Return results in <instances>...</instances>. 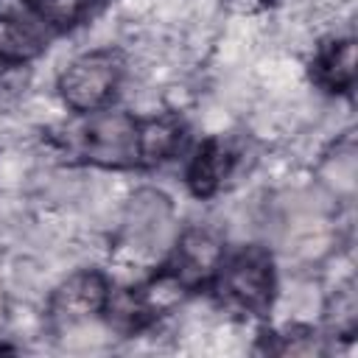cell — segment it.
Wrapping results in <instances>:
<instances>
[{
    "label": "cell",
    "mask_w": 358,
    "mask_h": 358,
    "mask_svg": "<svg viewBox=\"0 0 358 358\" xmlns=\"http://www.w3.org/2000/svg\"><path fill=\"white\" fill-rule=\"evenodd\" d=\"M126 62L123 53L115 48H98L87 50L78 59L67 64V70L59 76V95L64 106L81 115H92L103 109L112 95L120 87Z\"/></svg>",
    "instance_id": "obj_2"
},
{
    "label": "cell",
    "mask_w": 358,
    "mask_h": 358,
    "mask_svg": "<svg viewBox=\"0 0 358 358\" xmlns=\"http://www.w3.org/2000/svg\"><path fill=\"white\" fill-rule=\"evenodd\" d=\"M81 154L101 168H145L143 120L129 112H92L81 131Z\"/></svg>",
    "instance_id": "obj_3"
},
{
    "label": "cell",
    "mask_w": 358,
    "mask_h": 358,
    "mask_svg": "<svg viewBox=\"0 0 358 358\" xmlns=\"http://www.w3.org/2000/svg\"><path fill=\"white\" fill-rule=\"evenodd\" d=\"M95 6V0H31V11L50 28H73L78 25L90 8Z\"/></svg>",
    "instance_id": "obj_12"
},
{
    "label": "cell",
    "mask_w": 358,
    "mask_h": 358,
    "mask_svg": "<svg viewBox=\"0 0 358 358\" xmlns=\"http://www.w3.org/2000/svg\"><path fill=\"white\" fill-rule=\"evenodd\" d=\"M213 291L227 308L266 316L274 299V263L268 249L243 246L232 257H224L213 274Z\"/></svg>",
    "instance_id": "obj_1"
},
{
    "label": "cell",
    "mask_w": 358,
    "mask_h": 358,
    "mask_svg": "<svg viewBox=\"0 0 358 358\" xmlns=\"http://www.w3.org/2000/svg\"><path fill=\"white\" fill-rule=\"evenodd\" d=\"M280 338V347H271L274 352H282V355H316L322 352V344H319V336L310 330V327H291L285 336H277Z\"/></svg>",
    "instance_id": "obj_13"
},
{
    "label": "cell",
    "mask_w": 358,
    "mask_h": 358,
    "mask_svg": "<svg viewBox=\"0 0 358 358\" xmlns=\"http://www.w3.org/2000/svg\"><path fill=\"white\" fill-rule=\"evenodd\" d=\"M39 17L0 11V62H31L45 50V31L39 28Z\"/></svg>",
    "instance_id": "obj_8"
},
{
    "label": "cell",
    "mask_w": 358,
    "mask_h": 358,
    "mask_svg": "<svg viewBox=\"0 0 358 358\" xmlns=\"http://www.w3.org/2000/svg\"><path fill=\"white\" fill-rule=\"evenodd\" d=\"M232 165H235V151L229 148V143H224L221 137H210L204 140L190 165H187V187L193 196L199 199H207L213 196L224 182L227 176L232 173Z\"/></svg>",
    "instance_id": "obj_7"
},
{
    "label": "cell",
    "mask_w": 358,
    "mask_h": 358,
    "mask_svg": "<svg viewBox=\"0 0 358 358\" xmlns=\"http://www.w3.org/2000/svg\"><path fill=\"white\" fill-rule=\"evenodd\" d=\"M310 73L327 92H350L355 84V42L344 36L322 45L310 64Z\"/></svg>",
    "instance_id": "obj_9"
},
{
    "label": "cell",
    "mask_w": 358,
    "mask_h": 358,
    "mask_svg": "<svg viewBox=\"0 0 358 358\" xmlns=\"http://www.w3.org/2000/svg\"><path fill=\"white\" fill-rule=\"evenodd\" d=\"M185 143V123L176 115H159L143 120V148H145V168L165 162L173 157Z\"/></svg>",
    "instance_id": "obj_10"
},
{
    "label": "cell",
    "mask_w": 358,
    "mask_h": 358,
    "mask_svg": "<svg viewBox=\"0 0 358 358\" xmlns=\"http://www.w3.org/2000/svg\"><path fill=\"white\" fill-rule=\"evenodd\" d=\"M109 291V280L98 268H81L50 294L48 313L56 327H78L103 313Z\"/></svg>",
    "instance_id": "obj_6"
},
{
    "label": "cell",
    "mask_w": 358,
    "mask_h": 358,
    "mask_svg": "<svg viewBox=\"0 0 358 358\" xmlns=\"http://www.w3.org/2000/svg\"><path fill=\"white\" fill-rule=\"evenodd\" d=\"M355 173H358V159H355V143L352 134L341 137L322 159L319 176L322 182L336 193V196H352L355 190Z\"/></svg>",
    "instance_id": "obj_11"
},
{
    "label": "cell",
    "mask_w": 358,
    "mask_h": 358,
    "mask_svg": "<svg viewBox=\"0 0 358 358\" xmlns=\"http://www.w3.org/2000/svg\"><path fill=\"white\" fill-rule=\"evenodd\" d=\"M232 11H241V14H255L266 6H271V0H224Z\"/></svg>",
    "instance_id": "obj_14"
},
{
    "label": "cell",
    "mask_w": 358,
    "mask_h": 358,
    "mask_svg": "<svg viewBox=\"0 0 358 358\" xmlns=\"http://www.w3.org/2000/svg\"><path fill=\"white\" fill-rule=\"evenodd\" d=\"M221 260H224V246H221V241L213 232H207V229H187L179 238V243L173 246V255L159 268V274L173 288L187 294V291L210 282L213 274L218 271Z\"/></svg>",
    "instance_id": "obj_5"
},
{
    "label": "cell",
    "mask_w": 358,
    "mask_h": 358,
    "mask_svg": "<svg viewBox=\"0 0 358 358\" xmlns=\"http://www.w3.org/2000/svg\"><path fill=\"white\" fill-rule=\"evenodd\" d=\"M173 241V207L171 199L159 190H137L123 213L117 246L134 255L137 260H148L168 249Z\"/></svg>",
    "instance_id": "obj_4"
}]
</instances>
